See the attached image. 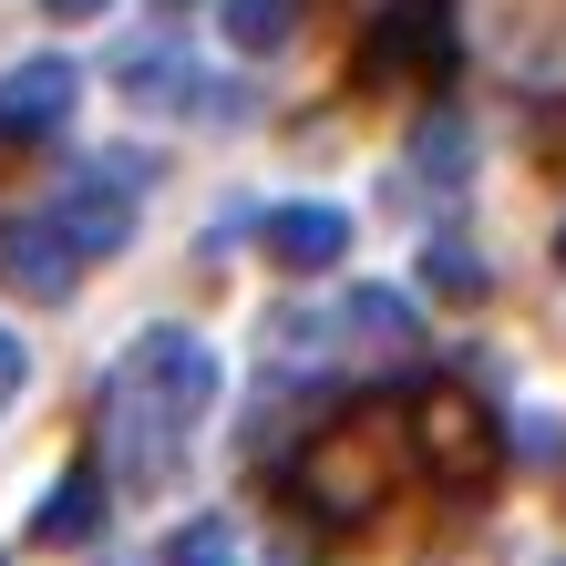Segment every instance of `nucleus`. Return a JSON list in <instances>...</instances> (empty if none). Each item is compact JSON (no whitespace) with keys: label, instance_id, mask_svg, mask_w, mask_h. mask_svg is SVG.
Returning <instances> with one entry per match:
<instances>
[{"label":"nucleus","instance_id":"obj_1","mask_svg":"<svg viewBox=\"0 0 566 566\" xmlns=\"http://www.w3.org/2000/svg\"><path fill=\"white\" fill-rule=\"evenodd\" d=\"M217 402V350L196 329H145L124 340V360L104 371V463L124 494H165L196 453V422Z\"/></svg>","mask_w":566,"mask_h":566},{"label":"nucleus","instance_id":"obj_2","mask_svg":"<svg viewBox=\"0 0 566 566\" xmlns=\"http://www.w3.org/2000/svg\"><path fill=\"white\" fill-rule=\"evenodd\" d=\"M135 186H145V155H114V165H83L73 196L52 207V227L73 238L83 258H124V238H135Z\"/></svg>","mask_w":566,"mask_h":566},{"label":"nucleus","instance_id":"obj_3","mask_svg":"<svg viewBox=\"0 0 566 566\" xmlns=\"http://www.w3.org/2000/svg\"><path fill=\"white\" fill-rule=\"evenodd\" d=\"M443 62H453V11H443V0H391L381 31L360 42V73H371V83H391V73H422L432 83Z\"/></svg>","mask_w":566,"mask_h":566},{"label":"nucleus","instance_id":"obj_4","mask_svg":"<svg viewBox=\"0 0 566 566\" xmlns=\"http://www.w3.org/2000/svg\"><path fill=\"white\" fill-rule=\"evenodd\" d=\"M83 104V73L62 52H31V62H11V73H0V135H62V114Z\"/></svg>","mask_w":566,"mask_h":566},{"label":"nucleus","instance_id":"obj_5","mask_svg":"<svg viewBox=\"0 0 566 566\" xmlns=\"http://www.w3.org/2000/svg\"><path fill=\"white\" fill-rule=\"evenodd\" d=\"M0 279L21 298H73L83 289V248L62 238L52 217H21V227H0Z\"/></svg>","mask_w":566,"mask_h":566},{"label":"nucleus","instance_id":"obj_6","mask_svg":"<svg viewBox=\"0 0 566 566\" xmlns=\"http://www.w3.org/2000/svg\"><path fill=\"white\" fill-rule=\"evenodd\" d=\"M422 453H432L443 484H484L494 474V432H484V412L463 402V391H432L422 402Z\"/></svg>","mask_w":566,"mask_h":566},{"label":"nucleus","instance_id":"obj_7","mask_svg":"<svg viewBox=\"0 0 566 566\" xmlns=\"http://www.w3.org/2000/svg\"><path fill=\"white\" fill-rule=\"evenodd\" d=\"M258 248H269L289 279L340 269V258H350V217L340 207H269V217H258Z\"/></svg>","mask_w":566,"mask_h":566},{"label":"nucleus","instance_id":"obj_8","mask_svg":"<svg viewBox=\"0 0 566 566\" xmlns=\"http://www.w3.org/2000/svg\"><path fill=\"white\" fill-rule=\"evenodd\" d=\"M329 329H340V340H350L360 360H402V350H412V298L360 279V289L340 298V319H329Z\"/></svg>","mask_w":566,"mask_h":566},{"label":"nucleus","instance_id":"obj_9","mask_svg":"<svg viewBox=\"0 0 566 566\" xmlns=\"http://www.w3.org/2000/svg\"><path fill=\"white\" fill-rule=\"evenodd\" d=\"M298 484H310V505H319V515H371L391 474H381V453H371V443H350V453H319Z\"/></svg>","mask_w":566,"mask_h":566},{"label":"nucleus","instance_id":"obj_10","mask_svg":"<svg viewBox=\"0 0 566 566\" xmlns=\"http://www.w3.org/2000/svg\"><path fill=\"white\" fill-rule=\"evenodd\" d=\"M422 289H432V298H453V310H474L494 279H484V258L463 248V238H432V248H422Z\"/></svg>","mask_w":566,"mask_h":566},{"label":"nucleus","instance_id":"obj_11","mask_svg":"<svg viewBox=\"0 0 566 566\" xmlns=\"http://www.w3.org/2000/svg\"><path fill=\"white\" fill-rule=\"evenodd\" d=\"M298 31V0H227V42L238 52H279Z\"/></svg>","mask_w":566,"mask_h":566},{"label":"nucleus","instance_id":"obj_12","mask_svg":"<svg viewBox=\"0 0 566 566\" xmlns=\"http://www.w3.org/2000/svg\"><path fill=\"white\" fill-rule=\"evenodd\" d=\"M93 515H104V505H93V474H62L31 536H42V546H73V536H93Z\"/></svg>","mask_w":566,"mask_h":566},{"label":"nucleus","instance_id":"obj_13","mask_svg":"<svg viewBox=\"0 0 566 566\" xmlns=\"http://www.w3.org/2000/svg\"><path fill=\"white\" fill-rule=\"evenodd\" d=\"M165 566H248V546H238V525L227 515H196L176 546H165Z\"/></svg>","mask_w":566,"mask_h":566},{"label":"nucleus","instance_id":"obj_14","mask_svg":"<svg viewBox=\"0 0 566 566\" xmlns=\"http://www.w3.org/2000/svg\"><path fill=\"white\" fill-rule=\"evenodd\" d=\"M463 155H474V145H463V124H453V114H443V124H422V135H412V165H422L432 186H463Z\"/></svg>","mask_w":566,"mask_h":566},{"label":"nucleus","instance_id":"obj_15","mask_svg":"<svg viewBox=\"0 0 566 566\" xmlns=\"http://www.w3.org/2000/svg\"><path fill=\"white\" fill-rule=\"evenodd\" d=\"M21 381H31V350L11 340V329H0V412H11V402H21Z\"/></svg>","mask_w":566,"mask_h":566},{"label":"nucleus","instance_id":"obj_16","mask_svg":"<svg viewBox=\"0 0 566 566\" xmlns=\"http://www.w3.org/2000/svg\"><path fill=\"white\" fill-rule=\"evenodd\" d=\"M42 11H62V21H104L114 0H42Z\"/></svg>","mask_w":566,"mask_h":566},{"label":"nucleus","instance_id":"obj_17","mask_svg":"<svg viewBox=\"0 0 566 566\" xmlns=\"http://www.w3.org/2000/svg\"><path fill=\"white\" fill-rule=\"evenodd\" d=\"M556 269H566V227H556Z\"/></svg>","mask_w":566,"mask_h":566}]
</instances>
